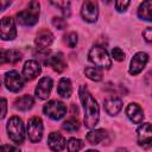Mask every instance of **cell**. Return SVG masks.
Segmentation results:
<instances>
[{"mask_svg":"<svg viewBox=\"0 0 152 152\" xmlns=\"http://www.w3.org/2000/svg\"><path fill=\"white\" fill-rule=\"evenodd\" d=\"M80 99L84 110V119H83L84 126L91 129L99 124V119H100L99 104L86 86H81L80 88Z\"/></svg>","mask_w":152,"mask_h":152,"instance_id":"6da1fadb","label":"cell"},{"mask_svg":"<svg viewBox=\"0 0 152 152\" xmlns=\"http://www.w3.org/2000/svg\"><path fill=\"white\" fill-rule=\"evenodd\" d=\"M40 5L37 0H32L27 7L17 13V21L23 26H33L38 23Z\"/></svg>","mask_w":152,"mask_h":152,"instance_id":"7a4b0ae2","label":"cell"},{"mask_svg":"<svg viewBox=\"0 0 152 152\" xmlns=\"http://www.w3.org/2000/svg\"><path fill=\"white\" fill-rule=\"evenodd\" d=\"M7 134L8 138L14 142V144H23L25 140V127L23 124V120L18 116H12L6 125Z\"/></svg>","mask_w":152,"mask_h":152,"instance_id":"3957f363","label":"cell"},{"mask_svg":"<svg viewBox=\"0 0 152 152\" xmlns=\"http://www.w3.org/2000/svg\"><path fill=\"white\" fill-rule=\"evenodd\" d=\"M88 57H89V61L101 68V69H110L112 66V58L110 56L108 55L107 50L100 45H95L93 46L90 50H89V53H88Z\"/></svg>","mask_w":152,"mask_h":152,"instance_id":"277c9868","label":"cell"},{"mask_svg":"<svg viewBox=\"0 0 152 152\" xmlns=\"http://www.w3.org/2000/svg\"><path fill=\"white\" fill-rule=\"evenodd\" d=\"M25 81L26 80L24 78V76L20 75L17 70L7 71L4 77V83H5L6 88L12 93H19L24 88Z\"/></svg>","mask_w":152,"mask_h":152,"instance_id":"5b68a950","label":"cell"},{"mask_svg":"<svg viewBox=\"0 0 152 152\" xmlns=\"http://www.w3.org/2000/svg\"><path fill=\"white\" fill-rule=\"evenodd\" d=\"M43 112L52 120H61L66 114V106L58 100H51L43 107Z\"/></svg>","mask_w":152,"mask_h":152,"instance_id":"8992f818","label":"cell"},{"mask_svg":"<svg viewBox=\"0 0 152 152\" xmlns=\"http://www.w3.org/2000/svg\"><path fill=\"white\" fill-rule=\"evenodd\" d=\"M43 121L39 116H33L28 120L27 124V137L31 142H38L43 138Z\"/></svg>","mask_w":152,"mask_h":152,"instance_id":"52a82bcc","label":"cell"},{"mask_svg":"<svg viewBox=\"0 0 152 152\" xmlns=\"http://www.w3.org/2000/svg\"><path fill=\"white\" fill-rule=\"evenodd\" d=\"M137 141L142 148H152V124H141L137 129Z\"/></svg>","mask_w":152,"mask_h":152,"instance_id":"ba28073f","label":"cell"},{"mask_svg":"<svg viewBox=\"0 0 152 152\" xmlns=\"http://www.w3.org/2000/svg\"><path fill=\"white\" fill-rule=\"evenodd\" d=\"M81 15L87 23H95L99 18V5L96 0H84L81 7Z\"/></svg>","mask_w":152,"mask_h":152,"instance_id":"9c48e42d","label":"cell"},{"mask_svg":"<svg viewBox=\"0 0 152 152\" xmlns=\"http://www.w3.org/2000/svg\"><path fill=\"white\" fill-rule=\"evenodd\" d=\"M148 62V55L146 52H142V51H139L137 52L132 59H131V63H129V69H128V72L132 75V76H135L138 74H140L144 68L146 66Z\"/></svg>","mask_w":152,"mask_h":152,"instance_id":"30bf717a","label":"cell"},{"mask_svg":"<svg viewBox=\"0 0 152 152\" xmlns=\"http://www.w3.org/2000/svg\"><path fill=\"white\" fill-rule=\"evenodd\" d=\"M0 37L2 40H13L17 37L15 23L11 17H4L1 19Z\"/></svg>","mask_w":152,"mask_h":152,"instance_id":"8fae6325","label":"cell"},{"mask_svg":"<svg viewBox=\"0 0 152 152\" xmlns=\"http://www.w3.org/2000/svg\"><path fill=\"white\" fill-rule=\"evenodd\" d=\"M52 86H53V83H52V80L50 77H48V76L42 77L39 80L38 84H37L36 89H34L36 96L39 100H46L50 96V94H51Z\"/></svg>","mask_w":152,"mask_h":152,"instance_id":"7c38bea8","label":"cell"},{"mask_svg":"<svg viewBox=\"0 0 152 152\" xmlns=\"http://www.w3.org/2000/svg\"><path fill=\"white\" fill-rule=\"evenodd\" d=\"M40 72H42V66L37 61L28 59L25 62V64L23 66V76L26 81L34 80L37 76H39Z\"/></svg>","mask_w":152,"mask_h":152,"instance_id":"4fadbf2b","label":"cell"},{"mask_svg":"<svg viewBox=\"0 0 152 152\" xmlns=\"http://www.w3.org/2000/svg\"><path fill=\"white\" fill-rule=\"evenodd\" d=\"M125 112H126L127 118L133 124H141L142 122V120H144V110L138 103H135V102L128 103Z\"/></svg>","mask_w":152,"mask_h":152,"instance_id":"5bb4252c","label":"cell"},{"mask_svg":"<svg viewBox=\"0 0 152 152\" xmlns=\"http://www.w3.org/2000/svg\"><path fill=\"white\" fill-rule=\"evenodd\" d=\"M53 42V34L48 30H42L37 33L34 44L38 50H45L48 49Z\"/></svg>","mask_w":152,"mask_h":152,"instance_id":"9a60e30c","label":"cell"},{"mask_svg":"<svg viewBox=\"0 0 152 152\" xmlns=\"http://www.w3.org/2000/svg\"><path fill=\"white\" fill-rule=\"evenodd\" d=\"M45 64L51 66L56 72H63L66 69V62L64 59V56L61 52L49 56L45 61Z\"/></svg>","mask_w":152,"mask_h":152,"instance_id":"2e32d148","label":"cell"},{"mask_svg":"<svg viewBox=\"0 0 152 152\" xmlns=\"http://www.w3.org/2000/svg\"><path fill=\"white\" fill-rule=\"evenodd\" d=\"M48 145L52 151H63L66 147V141L61 133L51 132L48 138Z\"/></svg>","mask_w":152,"mask_h":152,"instance_id":"e0dca14e","label":"cell"},{"mask_svg":"<svg viewBox=\"0 0 152 152\" xmlns=\"http://www.w3.org/2000/svg\"><path fill=\"white\" fill-rule=\"evenodd\" d=\"M104 109L109 115H116L122 109V101L116 96H110L104 101Z\"/></svg>","mask_w":152,"mask_h":152,"instance_id":"ac0fdd59","label":"cell"},{"mask_svg":"<svg viewBox=\"0 0 152 152\" xmlns=\"http://www.w3.org/2000/svg\"><path fill=\"white\" fill-rule=\"evenodd\" d=\"M137 14L142 20L152 21V0H144L139 5L137 10Z\"/></svg>","mask_w":152,"mask_h":152,"instance_id":"d6986e66","label":"cell"},{"mask_svg":"<svg viewBox=\"0 0 152 152\" xmlns=\"http://www.w3.org/2000/svg\"><path fill=\"white\" fill-rule=\"evenodd\" d=\"M106 138H107V132L104 129H102V128L91 129L86 135V139L90 145H97V144L102 142Z\"/></svg>","mask_w":152,"mask_h":152,"instance_id":"ffe728a7","label":"cell"},{"mask_svg":"<svg viewBox=\"0 0 152 152\" xmlns=\"http://www.w3.org/2000/svg\"><path fill=\"white\" fill-rule=\"evenodd\" d=\"M23 53L17 50V49H12V50H1V63H17L21 59Z\"/></svg>","mask_w":152,"mask_h":152,"instance_id":"44dd1931","label":"cell"},{"mask_svg":"<svg viewBox=\"0 0 152 152\" xmlns=\"http://www.w3.org/2000/svg\"><path fill=\"white\" fill-rule=\"evenodd\" d=\"M33 104H34V100L31 95H23L20 97H17L14 101V107L21 112L30 110L33 107Z\"/></svg>","mask_w":152,"mask_h":152,"instance_id":"7402d4cb","label":"cell"},{"mask_svg":"<svg viewBox=\"0 0 152 152\" xmlns=\"http://www.w3.org/2000/svg\"><path fill=\"white\" fill-rule=\"evenodd\" d=\"M57 93L63 99H68L70 97V95L72 94V86H71V81L66 77H63L59 80L58 86H57Z\"/></svg>","mask_w":152,"mask_h":152,"instance_id":"603a6c76","label":"cell"},{"mask_svg":"<svg viewBox=\"0 0 152 152\" xmlns=\"http://www.w3.org/2000/svg\"><path fill=\"white\" fill-rule=\"evenodd\" d=\"M84 74L86 76L91 80V81H95V82H99L102 80V71H101V68L99 66H87L84 69Z\"/></svg>","mask_w":152,"mask_h":152,"instance_id":"cb8c5ba5","label":"cell"},{"mask_svg":"<svg viewBox=\"0 0 152 152\" xmlns=\"http://www.w3.org/2000/svg\"><path fill=\"white\" fill-rule=\"evenodd\" d=\"M62 127L68 132H76L80 128V121L77 118H69L63 122Z\"/></svg>","mask_w":152,"mask_h":152,"instance_id":"d4e9b609","label":"cell"},{"mask_svg":"<svg viewBox=\"0 0 152 152\" xmlns=\"http://www.w3.org/2000/svg\"><path fill=\"white\" fill-rule=\"evenodd\" d=\"M84 147V144L82 140L80 139H76V138H70L66 140V148L68 151L70 152H76V151H80Z\"/></svg>","mask_w":152,"mask_h":152,"instance_id":"484cf974","label":"cell"},{"mask_svg":"<svg viewBox=\"0 0 152 152\" xmlns=\"http://www.w3.org/2000/svg\"><path fill=\"white\" fill-rule=\"evenodd\" d=\"M77 42H78V38H77V34L75 32H70V33L64 36V43L69 48H75L77 45Z\"/></svg>","mask_w":152,"mask_h":152,"instance_id":"4316f807","label":"cell"},{"mask_svg":"<svg viewBox=\"0 0 152 152\" xmlns=\"http://www.w3.org/2000/svg\"><path fill=\"white\" fill-rule=\"evenodd\" d=\"M50 2H51L55 7L62 10V11H65V10L68 11V10L70 8L71 0H50Z\"/></svg>","mask_w":152,"mask_h":152,"instance_id":"83f0119b","label":"cell"},{"mask_svg":"<svg viewBox=\"0 0 152 152\" xmlns=\"http://www.w3.org/2000/svg\"><path fill=\"white\" fill-rule=\"evenodd\" d=\"M110 56H112L113 59H115L118 62H122L125 59V52L120 48H113L112 52H110Z\"/></svg>","mask_w":152,"mask_h":152,"instance_id":"f1b7e54d","label":"cell"},{"mask_svg":"<svg viewBox=\"0 0 152 152\" xmlns=\"http://www.w3.org/2000/svg\"><path fill=\"white\" fill-rule=\"evenodd\" d=\"M129 4H131V0H115V8L118 12L122 13V12H126Z\"/></svg>","mask_w":152,"mask_h":152,"instance_id":"f546056e","label":"cell"},{"mask_svg":"<svg viewBox=\"0 0 152 152\" xmlns=\"http://www.w3.org/2000/svg\"><path fill=\"white\" fill-rule=\"evenodd\" d=\"M52 25H53L56 28H58V30H63V28L66 27V21H65L63 18L55 17V18L52 19Z\"/></svg>","mask_w":152,"mask_h":152,"instance_id":"4dcf8cb0","label":"cell"},{"mask_svg":"<svg viewBox=\"0 0 152 152\" xmlns=\"http://www.w3.org/2000/svg\"><path fill=\"white\" fill-rule=\"evenodd\" d=\"M142 37H144L145 42L152 44V27H146L142 31Z\"/></svg>","mask_w":152,"mask_h":152,"instance_id":"1f68e13d","label":"cell"},{"mask_svg":"<svg viewBox=\"0 0 152 152\" xmlns=\"http://www.w3.org/2000/svg\"><path fill=\"white\" fill-rule=\"evenodd\" d=\"M1 107H2V112H1V119H4L6 116V112H7V101L5 99H1Z\"/></svg>","mask_w":152,"mask_h":152,"instance_id":"d6a6232c","label":"cell"},{"mask_svg":"<svg viewBox=\"0 0 152 152\" xmlns=\"http://www.w3.org/2000/svg\"><path fill=\"white\" fill-rule=\"evenodd\" d=\"M12 0H1V11H5L10 5H11Z\"/></svg>","mask_w":152,"mask_h":152,"instance_id":"836d02e7","label":"cell"},{"mask_svg":"<svg viewBox=\"0 0 152 152\" xmlns=\"http://www.w3.org/2000/svg\"><path fill=\"white\" fill-rule=\"evenodd\" d=\"M1 148H2V150H8V151H10V150L18 151V148H17V147H13V146H10V145H2V146H1Z\"/></svg>","mask_w":152,"mask_h":152,"instance_id":"e575fe53","label":"cell"},{"mask_svg":"<svg viewBox=\"0 0 152 152\" xmlns=\"http://www.w3.org/2000/svg\"><path fill=\"white\" fill-rule=\"evenodd\" d=\"M147 76H148V78H151V82H150V87H151V93H152V74H148Z\"/></svg>","mask_w":152,"mask_h":152,"instance_id":"d590c367","label":"cell"},{"mask_svg":"<svg viewBox=\"0 0 152 152\" xmlns=\"http://www.w3.org/2000/svg\"><path fill=\"white\" fill-rule=\"evenodd\" d=\"M102 1H103V2H106V4H110L113 0H102Z\"/></svg>","mask_w":152,"mask_h":152,"instance_id":"8d00e7d4","label":"cell"}]
</instances>
